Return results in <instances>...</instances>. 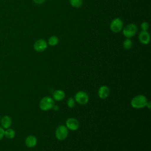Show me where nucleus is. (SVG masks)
<instances>
[{
	"label": "nucleus",
	"mask_w": 151,
	"mask_h": 151,
	"mask_svg": "<svg viewBox=\"0 0 151 151\" xmlns=\"http://www.w3.org/2000/svg\"><path fill=\"white\" fill-rule=\"evenodd\" d=\"M147 99L144 95H137L134 97L131 101L130 104L133 108L141 109L145 107L147 103Z\"/></svg>",
	"instance_id": "1"
},
{
	"label": "nucleus",
	"mask_w": 151,
	"mask_h": 151,
	"mask_svg": "<svg viewBox=\"0 0 151 151\" xmlns=\"http://www.w3.org/2000/svg\"><path fill=\"white\" fill-rule=\"evenodd\" d=\"M122 34L124 37L130 38L134 37L137 32V27L134 23H130L122 29Z\"/></svg>",
	"instance_id": "2"
},
{
	"label": "nucleus",
	"mask_w": 151,
	"mask_h": 151,
	"mask_svg": "<svg viewBox=\"0 0 151 151\" xmlns=\"http://www.w3.org/2000/svg\"><path fill=\"white\" fill-rule=\"evenodd\" d=\"M54 105V100L50 97H44L40 101V107L44 111L52 109Z\"/></svg>",
	"instance_id": "3"
},
{
	"label": "nucleus",
	"mask_w": 151,
	"mask_h": 151,
	"mask_svg": "<svg viewBox=\"0 0 151 151\" xmlns=\"http://www.w3.org/2000/svg\"><path fill=\"white\" fill-rule=\"evenodd\" d=\"M123 28V22L120 18H114L110 24V29L114 33L120 32Z\"/></svg>",
	"instance_id": "4"
},
{
	"label": "nucleus",
	"mask_w": 151,
	"mask_h": 151,
	"mask_svg": "<svg viewBox=\"0 0 151 151\" xmlns=\"http://www.w3.org/2000/svg\"><path fill=\"white\" fill-rule=\"evenodd\" d=\"M68 131L67 127L64 125L59 126L55 130V136L59 140H64L68 136Z\"/></svg>",
	"instance_id": "5"
},
{
	"label": "nucleus",
	"mask_w": 151,
	"mask_h": 151,
	"mask_svg": "<svg viewBox=\"0 0 151 151\" xmlns=\"http://www.w3.org/2000/svg\"><path fill=\"white\" fill-rule=\"evenodd\" d=\"M48 47V43L46 40L42 38L37 40L33 44L34 50L38 52L44 51Z\"/></svg>",
	"instance_id": "6"
},
{
	"label": "nucleus",
	"mask_w": 151,
	"mask_h": 151,
	"mask_svg": "<svg viewBox=\"0 0 151 151\" xmlns=\"http://www.w3.org/2000/svg\"><path fill=\"white\" fill-rule=\"evenodd\" d=\"M74 100L80 104H85L88 101V96L85 91H80L76 94Z\"/></svg>",
	"instance_id": "7"
},
{
	"label": "nucleus",
	"mask_w": 151,
	"mask_h": 151,
	"mask_svg": "<svg viewBox=\"0 0 151 151\" xmlns=\"http://www.w3.org/2000/svg\"><path fill=\"white\" fill-rule=\"evenodd\" d=\"M138 38L140 42L143 45H147L150 41V36L147 31H141L138 35Z\"/></svg>",
	"instance_id": "8"
},
{
	"label": "nucleus",
	"mask_w": 151,
	"mask_h": 151,
	"mask_svg": "<svg viewBox=\"0 0 151 151\" xmlns=\"http://www.w3.org/2000/svg\"><path fill=\"white\" fill-rule=\"evenodd\" d=\"M65 126L71 130H76L79 127V122L75 118H68L65 122Z\"/></svg>",
	"instance_id": "9"
},
{
	"label": "nucleus",
	"mask_w": 151,
	"mask_h": 151,
	"mask_svg": "<svg viewBox=\"0 0 151 151\" xmlns=\"http://www.w3.org/2000/svg\"><path fill=\"white\" fill-rule=\"evenodd\" d=\"M110 93V90L106 86H101L98 91V95L100 99H104L108 97Z\"/></svg>",
	"instance_id": "10"
},
{
	"label": "nucleus",
	"mask_w": 151,
	"mask_h": 151,
	"mask_svg": "<svg viewBox=\"0 0 151 151\" xmlns=\"http://www.w3.org/2000/svg\"><path fill=\"white\" fill-rule=\"evenodd\" d=\"M37 138L33 135H29L27 136L25 140V145L28 147H33L37 145Z\"/></svg>",
	"instance_id": "11"
},
{
	"label": "nucleus",
	"mask_w": 151,
	"mask_h": 151,
	"mask_svg": "<svg viewBox=\"0 0 151 151\" xmlns=\"http://www.w3.org/2000/svg\"><path fill=\"white\" fill-rule=\"evenodd\" d=\"M1 124L4 129H8L11 126L12 119L9 116H4L1 120Z\"/></svg>",
	"instance_id": "12"
},
{
	"label": "nucleus",
	"mask_w": 151,
	"mask_h": 151,
	"mask_svg": "<svg viewBox=\"0 0 151 151\" xmlns=\"http://www.w3.org/2000/svg\"><path fill=\"white\" fill-rule=\"evenodd\" d=\"M53 99L57 101H61L65 97V93L63 90H55L52 94Z\"/></svg>",
	"instance_id": "13"
},
{
	"label": "nucleus",
	"mask_w": 151,
	"mask_h": 151,
	"mask_svg": "<svg viewBox=\"0 0 151 151\" xmlns=\"http://www.w3.org/2000/svg\"><path fill=\"white\" fill-rule=\"evenodd\" d=\"M58 42H59V38L56 35H52L50 37L47 41L48 45L50 46H55L58 44Z\"/></svg>",
	"instance_id": "14"
},
{
	"label": "nucleus",
	"mask_w": 151,
	"mask_h": 151,
	"mask_svg": "<svg viewBox=\"0 0 151 151\" xmlns=\"http://www.w3.org/2000/svg\"><path fill=\"white\" fill-rule=\"evenodd\" d=\"M15 136V132L12 129H6L4 132V136H5L7 139H13Z\"/></svg>",
	"instance_id": "15"
},
{
	"label": "nucleus",
	"mask_w": 151,
	"mask_h": 151,
	"mask_svg": "<svg viewBox=\"0 0 151 151\" xmlns=\"http://www.w3.org/2000/svg\"><path fill=\"white\" fill-rule=\"evenodd\" d=\"M133 42L130 38H126L123 42V47L126 50H129L132 47Z\"/></svg>",
	"instance_id": "16"
},
{
	"label": "nucleus",
	"mask_w": 151,
	"mask_h": 151,
	"mask_svg": "<svg viewBox=\"0 0 151 151\" xmlns=\"http://www.w3.org/2000/svg\"><path fill=\"white\" fill-rule=\"evenodd\" d=\"M69 3L73 7L77 8L82 6L83 0H69Z\"/></svg>",
	"instance_id": "17"
},
{
	"label": "nucleus",
	"mask_w": 151,
	"mask_h": 151,
	"mask_svg": "<svg viewBox=\"0 0 151 151\" xmlns=\"http://www.w3.org/2000/svg\"><path fill=\"white\" fill-rule=\"evenodd\" d=\"M140 28L142 31H146L149 29V24L146 21H143L140 24Z\"/></svg>",
	"instance_id": "18"
},
{
	"label": "nucleus",
	"mask_w": 151,
	"mask_h": 151,
	"mask_svg": "<svg viewBox=\"0 0 151 151\" xmlns=\"http://www.w3.org/2000/svg\"><path fill=\"white\" fill-rule=\"evenodd\" d=\"M75 102H76L75 100L73 98L71 97V98H69L68 99V100L67 101V104L68 107L73 108L75 106Z\"/></svg>",
	"instance_id": "19"
},
{
	"label": "nucleus",
	"mask_w": 151,
	"mask_h": 151,
	"mask_svg": "<svg viewBox=\"0 0 151 151\" xmlns=\"http://www.w3.org/2000/svg\"><path fill=\"white\" fill-rule=\"evenodd\" d=\"M4 132H5L4 129L2 127H0V140L2 139V138L4 137Z\"/></svg>",
	"instance_id": "20"
},
{
	"label": "nucleus",
	"mask_w": 151,
	"mask_h": 151,
	"mask_svg": "<svg viewBox=\"0 0 151 151\" xmlns=\"http://www.w3.org/2000/svg\"><path fill=\"white\" fill-rule=\"evenodd\" d=\"M32 1L37 5H41L45 1V0H32Z\"/></svg>",
	"instance_id": "21"
},
{
	"label": "nucleus",
	"mask_w": 151,
	"mask_h": 151,
	"mask_svg": "<svg viewBox=\"0 0 151 151\" xmlns=\"http://www.w3.org/2000/svg\"><path fill=\"white\" fill-rule=\"evenodd\" d=\"M52 109H53L54 110L57 111V110L59 109V107H58V106H57V105H54Z\"/></svg>",
	"instance_id": "22"
}]
</instances>
